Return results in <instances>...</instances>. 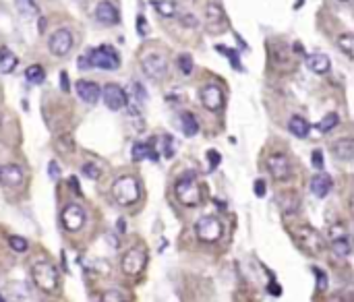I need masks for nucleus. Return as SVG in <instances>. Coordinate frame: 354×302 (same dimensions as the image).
I'll return each instance as SVG.
<instances>
[{
  "label": "nucleus",
  "mask_w": 354,
  "mask_h": 302,
  "mask_svg": "<svg viewBox=\"0 0 354 302\" xmlns=\"http://www.w3.org/2000/svg\"><path fill=\"white\" fill-rule=\"evenodd\" d=\"M31 278H33V284L39 288L41 292L46 294H54L58 290L60 286V280H58V269H56L50 261H37L31 267Z\"/></svg>",
  "instance_id": "f257e3e1"
},
{
  "label": "nucleus",
  "mask_w": 354,
  "mask_h": 302,
  "mask_svg": "<svg viewBox=\"0 0 354 302\" xmlns=\"http://www.w3.org/2000/svg\"><path fill=\"white\" fill-rule=\"evenodd\" d=\"M112 195L118 205H133L139 199V182L135 176H120L112 186Z\"/></svg>",
  "instance_id": "f03ea898"
},
{
  "label": "nucleus",
  "mask_w": 354,
  "mask_h": 302,
  "mask_svg": "<svg viewBox=\"0 0 354 302\" xmlns=\"http://www.w3.org/2000/svg\"><path fill=\"white\" fill-rule=\"evenodd\" d=\"M174 195H176V199L182 205H187V207H197V205L201 203V199H203L201 188H199V184L195 182L193 176L180 178V180L176 182V186H174Z\"/></svg>",
  "instance_id": "7ed1b4c3"
},
{
  "label": "nucleus",
  "mask_w": 354,
  "mask_h": 302,
  "mask_svg": "<svg viewBox=\"0 0 354 302\" xmlns=\"http://www.w3.org/2000/svg\"><path fill=\"white\" fill-rule=\"evenodd\" d=\"M85 56H87L91 66H97V68H102V71H116L120 66V58L112 46H100L95 50H87Z\"/></svg>",
  "instance_id": "20e7f679"
},
{
  "label": "nucleus",
  "mask_w": 354,
  "mask_h": 302,
  "mask_svg": "<svg viewBox=\"0 0 354 302\" xmlns=\"http://www.w3.org/2000/svg\"><path fill=\"white\" fill-rule=\"evenodd\" d=\"M195 234H197V238H199L201 242H218L220 238H222V234H224V226H222V222L218 217H214V215H205V217H201L199 222L195 224Z\"/></svg>",
  "instance_id": "39448f33"
},
{
  "label": "nucleus",
  "mask_w": 354,
  "mask_h": 302,
  "mask_svg": "<svg viewBox=\"0 0 354 302\" xmlns=\"http://www.w3.org/2000/svg\"><path fill=\"white\" fill-rule=\"evenodd\" d=\"M145 263H147L145 249L143 246H133V249H129L124 253V257L120 261V267L126 276H139V273L145 269Z\"/></svg>",
  "instance_id": "423d86ee"
},
{
  "label": "nucleus",
  "mask_w": 354,
  "mask_h": 302,
  "mask_svg": "<svg viewBox=\"0 0 354 302\" xmlns=\"http://www.w3.org/2000/svg\"><path fill=\"white\" fill-rule=\"evenodd\" d=\"M60 222H62V228L68 230V232H79L83 226H85V211L81 205L77 203H70L62 209L60 213Z\"/></svg>",
  "instance_id": "0eeeda50"
},
{
  "label": "nucleus",
  "mask_w": 354,
  "mask_h": 302,
  "mask_svg": "<svg viewBox=\"0 0 354 302\" xmlns=\"http://www.w3.org/2000/svg\"><path fill=\"white\" fill-rule=\"evenodd\" d=\"M102 98H104V104L112 110V112H118V110H122L126 106V91L116 85V83H108L104 89H102Z\"/></svg>",
  "instance_id": "6e6552de"
},
{
  "label": "nucleus",
  "mask_w": 354,
  "mask_h": 302,
  "mask_svg": "<svg viewBox=\"0 0 354 302\" xmlns=\"http://www.w3.org/2000/svg\"><path fill=\"white\" fill-rule=\"evenodd\" d=\"M141 68H143V73L153 79V81H162L168 73V62L166 58L162 56V54H151V56H147L143 62H141Z\"/></svg>",
  "instance_id": "1a4fd4ad"
},
{
  "label": "nucleus",
  "mask_w": 354,
  "mask_h": 302,
  "mask_svg": "<svg viewBox=\"0 0 354 302\" xmlns=\"http://www.w3.org/2000/svg\"><path fill=\"white\" fill-rule=\"evenodd\" d=\"M48 46H50V52L54 54V56H66V54L70 52V48H73V33H70L68 29L54 31Z\"/></svg>",
  "instance_id": "9d476101"
},
{
  "label": "nucleus",
  "mask_w": 354,
  "mask_h": 302,
  "mask_svg": "<svg viewBox=\"0 0 354 302\" xmlns=\"http://www.w3.org/2000/svg\"><path fill=\"white\" fill-rule=\"evenodd\" d=\"M267 170L272 172L276 180H288L292 166H290V159L284 153H272L267 157Z\"/></svg>",
  "instance_id": "9b49d317"
},
{
  "label": "nucleus",
  "mask_w": 354,
  "mask_h": 302,
  "mask_svg": "<svg viewBox=\"0 0 354 302\" xmlns=\"http://www.w3.org/2000/svg\"><path fill=\"white\" fill-rule=\"evenodd\" d=\"M75 89H77L79 98H81L85 104H89V106L97 104V102H100V98H102V87L97 85V83H93V81H87V79L77 81Z\"/></svg>",
  "instance_id": "f8f14e48"
},
{
  "label": "nucleus",
  "mask_w": 354,
  "mask_h": 302,
  "mask_svg": "<svg viewBox=\"0 0 354 302\" xmlns=\"http://www.w3.org/2000/svg\"><path fill=\"white\" fill-rule=\"evenodd\" d=\"M25 180V172L21 166L17 163H6V166H0V182L4 186H10V188H17L21 186Z\"/></svg>",
  "instance_id": "ddd939ff"
},
{
  "label": "nucleus",
  "mask_w": 354,
  "mask_h": 302,
  "mask_svg": "<svg viewBox=\"0 0 354 302\" xmlns=\"http://www.w3.org/2000/svg\"><path fill=\"white\" fill-rule=\"evenodd\" d=\"M201 104L209 110V112H218V110L222 108V104H224V91L218 87V85H205L203 89H201Z\"/></svg>",
  "instance_id": "4468645a"
},
{
  "label": "nucleus",
  "mask_w": 354,
  "mask_h": 302,
  "mask_svg": "<svg viewBox=\"0 0 354 302\" xmlns=\"http://www.w3.org/2000/svg\"><path fill=\"white\" fill-rule=\"evenodd\" d=\"M95 19L102 25H116L120 21V12L110 0H102V2L95 6Z\"/></svg>",
  "instance_id": "2eb2a0df"
},
{
  "label": "nucleus",
  "mask_w": 354,
  "mask_h": 302,
  "mask_svg": "<svg viewBox=\"0 0 354 302\" xmlns=\"http://www.w3.org/2000/svg\"><path fill=\"white\" fill-rule=\"evenodd\" d=\"M299 240L305 246V251H309L311 255H317L323 249V242H321L319 234L313 228H301L299 230Z\"/></svg>",
  "instance_id": "dca6fc26"
},
{
  "label": "nucleus",
  "mask_w": 354,
  "mask_h": 302,
  "mask_svg": "<svg viewBox=\"0 0 354 302\" xmlns=\"http://www.w3.org/2000/svg\"><path fill=\"white\" fill-rule=\"evenodd\" d=\"M307 66H309L315 75H325V73H330L332 60H330L328 54L315 52V54H309V56H307Z\"/></svg>",
  "instance_id": "f3484780"
},
{
  "label": "nucleus",
  "mask_w": 354,
  "mask_h": 302,
  "mask_svg": "<svg viewBox=\"0 0 354 302\" xmlns=\"http://www.w3.org/2000/svg\"><path fill=\"white\" fill-rule=\"evenodd\" d=\"M332 186H334L332 178H330L328 174H325V172H321V174L313 176V180H311V193H313L315 197H319V199H323V197H328V195H330Z\"/></svg>",
  "instance_id": "a211bd4d"
},
{
  "label": "nucleus",
  "mask_w": 354,
  "mask_h": 302,
  "mask_svg": "<svg viewBox=\"0 0 354 302\" xmlns=\"http://www.w3.org/2000/svg\"><path fill=\"white\" fill-rule=\"evenodd\" d=\"M332 151H334V155L338 159H342V161H350L354 157V141L350 139V137H344V139H340L332 145Z\"/></svg>",
  "instance_id": "6ab92c4d"
},
{
  "label": "nucleus",
  "mask_w": 354,
  "mask_h": 302,
  "mask_svg": "<svg viewBox=\"0 0 354 302\" xmlns=\"http://www.w3.org/2000/svg\"><path fill=\"white\" fill-rule=\"evenodd\" d=\"M131 155H133V161H143V159L158 161L160 159V153H158V151H153L149 143H135Z\"/></svg>",
  "instance_id": "aec40b11"
},
{
  "label": "nucleus",
  "mask_w": 354,
  "mask_h": 302,
  "mask_svg": "<svg viewBox=\"0 0 354 302\" xmlns=\"http://www.w3.org/2000/svg\"><path fill=\"white\" fill-rule=\"evenodd\" d=\"M17 64H19V58L15 56V52L8 50V48L0 50V73H2V75H10L17 68Z\"/></svg>",
  "instance_id": "412c9836"
},
{
  "label": "nucleus",
  "mask_w": 354,
  "mask_h": 302,
  "mask_svg": "<svg viewBox=\"0 0 354 302\" xmlns=\"http://www.w3.org/2000/svg\"><path fill=\"white\" fill-rule=\"evenodd\" d=\"M288 131L294 137H299V139H305V137L309 135V131H311V125H309V120L303 118V116H292L288 120Z\"/></svg>",
  "instance_id": "4be33fe9"
},
{
  "label": "nucleus",
  "mask_w": 354,
  "mask_h": 302,
  "mask_svg": "<svg viewBox=\"0 0 354 302\" xmlns=\"http://www.w3.org/2000/svg\"><path fill=\"white\" fill-rule=\"evenodd\" d=\"M180 127H182V133H185L187 137H195L197 133H199V122H197L195 114H191V112L180 114Z\"/></svg>",
  "instance_id": "5701e85b"
},
{
  "label": "nucleus",
  "mask_w": 354,
  "mask_h": 302,
  "mask_svg": "<svg viewBox=\"0 0 354 302\" xmlns=\"http://www.w3.org/2000/svg\"><path fill=\"white\" fill-rule=\"evenodd\" d=\"M15 6L21 12V17L25 19H33L39 15V8L35 4V0H15Z\"/></svg>",
  "instance_id": "b1692460"
},
{
  "label": "nucleus",
  "mask_w": 354,
  "mask_h": 302,
  "mask_svg": "<svg viewBox=\"0 0 354 302\" xmlns=\"http://www.w3.org/2000/svg\"><path fill=\"white\" fill-rule=\"evenodd\" d=\"M151 6L155 12H160L162 17H174L176 15V4L172 0H151Z\"/></svg>",
  "instance_id": "393cba45"
},
{
  "label": "nucleus",
  "mask_w": 354,
  "mask_h": 302,
  "mask_svg": "<svg viewBox=\"0 0 354 302\" xmlns=\"http://www.w3.org/2000/svg\"><path fill=\"white\" fill-rule=\"evenodd\" d=\"M25 79L29 81V83H33V85L44 83V79H46V71H44V66H39V64H31V66H27V71H25Z\"/></svg>",
  "instance_id": "a878e982"
},
{
  "label": "nucleus",
  "mask_w": 354,
  "mask_h": 302,
  "mask_svg": "<svg viewBox=\"0 0 354 302\" xmlns=\"http://www.w3.org/2000/svg\"><path fill=\"white\" fill-rule=\"evenodd\" d=\"M338 125H340V116H338L336 112H330V114H325V116L317 122V131H319V133H330V131H334Z\"/></svg>",
  "instance_id": "bb28decb"
},
{
  "label": "nucleus",
  "mask_w": 354,
  "mask_h": 302,
  "mask_svg": "<svg viewBox=\"0 0 354 302\" xmlns=\"http://www.w3.org/2000/svg\"><path fill=\"white\" fill-rule=\"evenodd\" d=\"M332 249L338 257H348L350 251H352V246H350V238L348 236H342V238H336L332 240Z\"/></svg>",
  "instance_id": "cd10ccee"
},
{
  "label": "nucleus",
  "mask_w": 354,
  "mask_h": 302,
  "mask_svg": "<svg viewBox=\"0 0 354 302\" xmlns=\"http://www.w3.org/2000/svg\"><path fill=\"white\" fill-rule=\"evenodd\" d=\"M338 46H340V50H342L348 58H352V54H354V37H352V33L338 35Z\"/></svg>",
  "instance_id": "c85d7f7f"
},
{
  "label": "nucleus",
  "mask_w": 354,
  "mask_h": 302,
  "mask_svg": "<svg viewBox=\"0 0 354 302\" xmlns=\"http://www.w3.org/2000/svg\"><path fill=\"white\" fill-rule=\"evenodd\" d=\"M216 50L220 52V54H224L226 58L230 60V66L234 68V71H243V64H240V58H238V54L234 52V50H230V48H226V46H216Z\"/></svg>",
  "instance_id": "c756f323"
},
{
  "label": "nucleus",
  "mask_w": 354,
  "mask_h": 302,
  "mask_svg": "<svg viewBox=\"0 0 354 302\" xmlns=\"http://www.w3.org/2000/svg\"><path fill=\"white\" fill-rule=\"evenodd\" d=\"M81 172H83V176L85 178H89V180H97V178L102 176V170L95 166V163H91V161H87V163H83V168H81Z\"/></svg>",
  "instance_id": "7c9ffc66"
},
{
  "label": "nucleus",
  "mask_w": 354,
  "mask_h": 302,
  "mask_svg": "<svg viewBox=\"0 0 354 302\" xmlns=\"http://www.w3.org/2000/svg\"><path fill=\"white\" fill-rule=\"evenodd\" d=\"M193 66H195V64H193V58L189 56V54H180V56H178V68H180V73L189 77V75L193 73Z\"/></svg>",
  "instance_id": "2f4dec72"
},
{
  "label": "nucleus",
  "mask_w": 354,
  "mask_h": 302,
  "mask_svg": "<svg viewBox=\"0 0 354 302\" xmlns=\"http://www.w3.org/2000/svg\"><path fill=\"white\" fill-rule=\"evenodd\" d=\"M8 244H10V249L15 253H25L27 249H29V242H27L25 238H21V236H10Z\"/></svg>",
  "instance_id": "473e14b6"
},
{
  "label": "nucleus",
  "mask_w": 354,
  "mask_h": 302,
  "mask_svg": "<svg viewBox=\"0 0 354 302\" xmlns=\"http://www.w3.org/2000/svg\"><path fill=\"white\" fill-rule=\"evenodd\" d=\"M313 273H315V280H317V290L325 292L328 290V276H325V271L319 269V267H313Z\"/></svg>",
  "instance_id": "72a5a7b5"
},
{
  "label": "nucleus",
  "mask_w": 354,
  "mask_h": 302,
  "mask_svg": "<svg viewBox=\"0 0 354 302\" xmlns=\"http://www.w3.org/2000/svg\"><path fill=\"white\" fill-rule=\"evenodd\" d=\"M102 302H124V296H122V292H120V290H116V288H112V290L104 292Z\"/></svg>",
  "instance_id": "f704fd0d"
},
{
  "label": "nucleus",
  "mask_w": 354,
  "mask_h": 302,
  "mask_svg": "<svg viewBox=\"0 0 354 302\" xmlns=\"http://www.w3.org/2000/svg\"><path fill=\"white\" fill-rule=\"evenodd\" d=\"M311 163H313L315 170H323L325 159H323V151H321V149H315L313 153H311Z\"/></svg>",
  "instance_id": "c9c22d12"
},
{
  "label": "nucleus",
  "mask_w": 354,
  "mask_h": 302,
  "mask_svg": "<svg viewBox=\"0 0 354 302\" xmlns=\"http://www.w3.org/2000/svg\"><path fill=\"white\" fill-rule=\"evenodd\" d=\"M137 33L141 37H145L149 33V23H147L145 15H137Z\"/></svg>",
  "instance_id": "e433bc0d"
},
{
  "label": "nucleus",
  "mask_w": 354,
  "mask_h": 302,
  "mask_svg": "<svg viewBox=\"0 0 354 302\" xmlns=\"http://www.w3.org/2000/svg\"><path fill=\"white\" fill-rule=\"evenodd\" d=\"M207 159H209V170H216L220 166V161H222V155L218 153L216 149H209L207 151Z\"/></svg>",
  "instance_id": "4c0bfd02"
},
{
  "label": "nucleus",
  "mask_w": 354,
  "mask_h": 302,
  "mask_svg": "<svg viewBox=\"0 0 354 302\" xmlns=\"http://www.w3.org/2000/svg\"><path fill=\"white\" fill-rule=\"evenodd\" d=\"M222 15H224V10H222L218 4H209V6H207V17H209V21H220Z\"/></svg>",
  "instance_id": "58836bf2"
},
{
  "label": "nucleus",
  "mask_w": 354,
  "mask_h": 302,
  "mask_svg": "<svg viewBox=\"0 0 354 302\" xmlns=\"http://www.w3.org/2000/svg\"><path fill=\"white\" fill-rule=\"evenodd\" d=\"M48 176H50V180H58L60 178V166L54 159L48 163Z\"/></svg>",
  "instance_id": "ea45409f"
},
{
  "label": "nucleus",
  "mask_w": 354,
  "mask_h": 302,
  "mask_svg": "<svg viewBox=\"0 0 354 302\" xmlns=\"http://www.w3.org/2000/svg\"><path fill=\"white\" fill-rule=\"evenodd\" d=\"M164 155L166 157H172L174 155V141H172V137H164Z\"/></svg>",
  "instance_id": "a19ab883"
},
{
  "label": "nucleus",
  "mask_w": 354,
  "mask_h": 302,
  "mask_svg": "<svg viewBox=\"0 0 354 302\" xmlns=\"http://www.w3.org/2000/svg\"><path fill=\"white\" fill-rule=\"evenodd\" d=\"M133 91H135V100H141V102H145V100H147L145 87L141 85V83H133Z\"/></svg>",
  "instance_id": "79ce46f5"
},
{
  "label": "nucleus",
  "mask_w": 354,
  "mask_h": 302,
  "mask_svg": "<svg viewBox=\"0 0 354 302\" xmlns=\"http://www.w3.org/2000/svg\"><path fill=\"white\" fill-rule=\"evenodd\" d=\"M180 23L185 25V27H197V25H199L197 17H195V15H189V12H185V15L180 17Z\"/></svg>",
  "instance_id": "37998d69"
},
{
  "label": "nucleus",
  "mask_w": 354,
  "mask_h": 302,
  "mask_svg": "<svg viewBox=\"0 0 354 302\" xmlns=\"http://www.w3.org/2000/svg\"><path fill=\"white\" fill-rule=\"evenodd\" d=\"M342 236H348L344 226H334V228L330 230V238H332V240H336V238H342Z\"/></svg>",
  "instance_id": "c03bdc74"
},
{
  "label": "nucleus",
  "mask_w": 354,
  "mask_h": 302,
  "mask_svg": "<svg viewBox=\"0 0 354 302\" xmlns=\"http://www.w3.org/2000/svg\"><path fill=\"white\" fill-rule=\"evenodd\" d=\"M255 195H257L259 199H263L265 197V180H261V178H259V180H255Z\"/></svg>",
  "instance_id": "a18cd8bd"
},
{
  "label": "nucleus",
  "mask_w": 354,
  "mask_h": 302,
  "mask_svg": "<svg viewBox=\"0 0 354 302\" xmlns=\"http://www.w3.org/2000/svg\"><path fill=\"white\" fill-rule=\"evenodd\" d=\"M60 87H62V91H64V93H68V91H70V83H68V75H66V71H62V73H60Z\"/></svg>",
  "instance_id": "49530a36"
},
{
  "label": "nucleus",
  "mask_w": 354,
  "mask_h": 302,
  "mask_svg": "<svg viewBox=\"0 0 354 302\" xmlns=\"http://www.w3.org/2000/svg\"><path fill=\"white\" fill-rule=\"evenodd\" d=\"M68 184H70V186H73V188H75V193H77V195L81 197V186H79V180H77V178H75V176H70V180H68Z\"/></svg>",
  "instance_id": "de8ad7c7"
},
{
  "label": "nucleus",
  "mask_w": 354,
  "mask_h": 302,
  "mask_svg": "<svg viewBox=\"0 0 354 302\" xmlns=\"http://www.w3.org/2000/svg\"><path fill=\"white\" fill-rule=\"evenodd\" d=\"M79 68H81V71H85V68H91L87 56H81V58H79Z\"/></svg>",
  "instance_id": "09e8293b"
},
{
  "label": "nucleus",
  "mask_w": 354,
  "mask_h": 302,
  "mask_svg": "<svg viewBox=\"0 0 354 302\" xmlns=\"http://www.w3.org/2000/svg\"><path fill=\"white\" fill-rule=\"evenodd\" d=\"M116 230L120 232V234H124V232H126V222H124V219H118V224H116Z\"/></svg>",
  "instance_id": "8fccbe9b"
},
{
  "label": "nucleus",
  "mask_w": 354,
  "mask_h": 302,
  "mask_svg": "<svg viewBox=\"0 0 354 302\" xmlns=\"http://www.w3.org/2000/svg\"><path fill=\"white\" fill-rule=\"evenodd\" d=\"M270 292H274L276 296L282 294V290H280V286H278V284H270Z\"/></svg>",
  "instance_id": "3c124183"
},
{
  "label": "nucleus",
  "mask_w": 354,
  "mask_h": 302,
  "mask_svg": "<svg viewBox=\"0 0 354 302\" xmlns=\"http://www.w3.org/2000/svg\"><path fill=\"white\" fill-rule=\"evenodd\" d=\"M0 302H6V300H4V296H2V294H0Z\"/></svg>",
  "instance_id": "603ef678"
},
{
  "label": "nucleus",
  "mask_w": 354,
  "mask_h": 302,
  "mask_svg": "<svg viewBox=\"0 0 354 302\" xmlns=\"http://www.w3.org/2000/svg\"><path fill=\"white\" fill-rule=\"evenodd\" d=\"M340 2H350V0H340Z\"/></svg>",
  "instance_id": "864d4df0"
}]
</instances>
